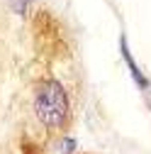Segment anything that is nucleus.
<instances>
[{"mask_svg": "<svg viewBox=\"0 0 151 154\" xmlns=\"http://www.w3.org/2000/svg\"><path fill=\"white\" fill-rule=\"evenodd\" d=\"M32 112L49 132H59L71 122V95L59 79H42L34 86Z\"/></svg>", "mask_w": 151, "mask_h": 154, "instance_id": "f257e3e1", "label": "nucleus"}, {"mask_svg": "<svg viewBox=\"0 0 151 154\" xmlns=\"http://www.w3.org/2000/svg\"><path fill=\"white\" fill-rule=\"evenodd\" d=\"M120 54H122V61H124V66H127V71H129V76H132V81H134V86H137L139 91H149V88H151V79L141 71V66L137 64L134 54H132V49H129L127 34H120Z\"/></svg>", "mask_w": 151, "mask_h": 154, "instance_id": "f03ea898", "label": "nucleus"}, {"mask_svg": "<svg viewBox=\"0 0 151 154\" xmlns=\"http://www.w3.org/2000/svg\"><path fill=\"white\" fill-rule=\"evenodd\" d=\"M76 149H78L76 137H64V140L59 142V152H61V154H76Z\"/></svg>", "mask_w": 151, "mask_h": 154, "instance_id": "20e7f679", "label": "nucleus"}, {"mask_svg": "<svg viewBox=\"0 0 151 154\" xmlns=\"http://www.w3.org/2000/svg\"><path fill=\"white\" fill-rule=\"evenodd\" d=\"M32 5H34V0H7L10 12L17 15V17H27L29 10H32Z\"/></svg>", "mask_w": 151, "mask_h": 154, "instance_id": "7ed1b4c3", "label": "nucleus"}]
</instances>
